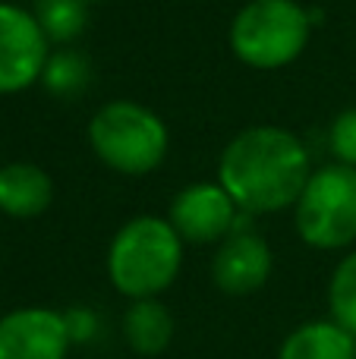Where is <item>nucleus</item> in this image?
I'll list each match as a JSON object with an SVG mask.
<instances>
[{
  "label": "nucleus",
  "mask_w": 356,
  "mask_h": 359,
  "mask_svg": "<svg viewBox=\"0 0 356 359\" xmlns=\"http://www.w3.org/2000/svg\"><path fill=\"white\" fill-rule=\"evenodd\" d=\"M50 50L35 13L0 0V95H19L38 86Z\"/></svg>",
  "instance_id": "423d86ee"
},
{
  "label": "nucleus",
  "mask_w": 356,
  "mask_h": 359,
  "mask_svg": "<svg viewBox=\"0 0 356 359\" xmlns=\"http://www.w3.org/2000/svg\"><path fill=\"white\" fill-rule=\"evenodd\" d=\"M296 233L313 249H347L356 243V168L322 164L294 205Z\"/></svg>",
  "instance_id": "39448f33"
},
{
  "label": "nucleus",
  "mask_w": 356,
  "mask_h": 359,
  "mask_svg": "<svg viewBox=\"0 0 356 359\" xmlns=\"http://www.w3.org/2000/svg\"><path fill=\"white\" fill-rule=\"evenodd\" d=\"M82 4H85V6H92V4H101V0H82Z\"/></svg>",
  "instance_id": "f3484780"
},
{
  "label": "nucleus",
  "mask_w": 356,
  "mask_h": 359,
  "mask_svg": "<svg viewBox=\"0 0 356 359\" xmlns=\"http://www.w3.org/2000/svg\"><path fill=\"white\" fill-rule=\"evenodd\" d=\"M54 202V180L32 161H10L0 168V211L19 221L38 217Z\"/></svg>",
  "instance_id": "9d476101"
},
{
  "label": "nucleus",
  "mask_w": 356,
  "mask_h": 359,
  "mask_svg": "<svg viewBox=\"0 0 356 359\" xmlns=\"http://www.w3.org/2000/svg\"><path fill=\"white\" fill-rule=\"evenodd\" d=\"M275 255L271 246L252 230H233L227 240L218 243L212 259V280L227 297H249L262 290L271 278Z\"/></svg>",
  "instance_id": "1a4fd4ad"
},
{
  "label": "nucleus",
  "mask_w": 356,
  "mask_h": 359,
  "mask_svg": "<svg viewBox=\"0 0 356 359\" xmlns=\"http://www.w3.org/2000/svg\"><path fill=\"white\" fill-rule=\"evenodd\" d=\"M69 318L44 306L13 309L0 318V359H67Z\"/></svg>",
  "instance_id": "6e6552de"
},
{
  "label": "nucleus",
  "mask_w": 356,
  "mask_h": 359,
  "mask_svg": "<svg viewBox=\"0 0 356 359\" xmlns=\"http://www.w3.org/2000/svg\"><path fill=\"white\" fill-rule=\"evenodd\" d=\"M243 211L237 208L227 189L214 180V183H189L170 198L167 221L170 227L180 233L183 243H196V246H208V243H221L237 230V221Z\"/></svg>",
  "instance_id": "0eeeda50"
},
{
  "label": "nucleus",
  "mask_w": 356,
  "mask_h": 359,
  "mask_svg": "<svg viewBox=\"0 0 356 359\" xmlns=\"http://www.w3.org/2000/svg\"><path fill=\"white\" fill-rule=\"evenodd\" d=\"M328 309L334 322L356 337V249L338 262L328 280Z\"/></svg>",
  "instance_id": "2eb2a0df"
},
{
  "label": "nucleus",
  "mask_w": 356,
  "mask_h": 359,
  "mask_svg": "<svg viewBox=\"0 0 356 359\" xmlns=\"http://www.w3.org/2000/svg\"><path fill=\"white\" fill-rule=\"evenodd\" d=\"M328 149L334 161L356 168V107H347L328 126Z\"/></svg>",
  "instance_id": "dca6fc26"
},
{
  "label": "nucleus",
  "mask_w": 356,
  "mask_h": 359,
  "mask_svg": "<svg viewBox=\"0 0 356 359\" xmlns=\"http://www.w3.org/2000/svg\"><path fill=\"white\" fill-rule=\"evenodd\" d=\"M183 265V240L167 217L139 215L114 233L107 249V278L130 299L161 297Z\"/></svg>",
  "instance_id": "f03ea898"
},
{
  "label": "nucleus",
  "mask_w": 356,
  "mask_h": 359,
  "mask_svg": "<svg viewBox=\"0 0 356 359\" xmlns=\"http://www.w3.org/2000/svg\"><path fill=\"white\" fill-rule=\"evenodd\" d=\"M88 149L114 174L145 177L164 164L170 133L151 107L132 98H114L88 120Z\"/></svg>",
  "instance_id": "7ed1b4c3"
},
{
  "label": "nucleus",
  "mask_w": 356,
  "mask_h": 359,
  "mask_svg": "<svg viewBox=\"0 0 356 359\" xmlns=\"http://www.w3.org/2000/svg\"><path fill=\"white\" fill-rule=\"evenodd\" d=\"M309 177L313 161L306 145L284 126H249L237 133L218 158V183L246 215L294 208Z\"/></svg>",
  "instance_id": "f257e3e1"
},
{
  "label": "nucleus",
  "mask_w": 356,
  "mask_h": 359,
  "mask_svg": "<svg viewBox=\"0 0 356 359\" xmlns=\"http://www.w3.org/2000/svg\"><path fill=\"white\" fill-rule=\"evenodd\" d=\"M309 35L313 19L300 0H249L233 16L227 44L243 67L268 73L290 67L306 50Z\"/></svg>",
  "instance_id": "20e7f679"
},
{
  "label": "nucleus",
  "mask_w": 356,
  "mask_h": 359,
  "mask_svg": "<svg viewBox=\"0 0 356 359\" xmlns=\"http://www.w3.org/2000/svg\"><path fill=\"white\" fill-rule=\"evenodd\" d=\"M278 359H356V337L338 322H306L284 337Z\"/></svg>",
  "instance_id": "9b49d317"
},
{
  "label": "nucleus",
  "mask_w": 356,
  "mask_h": 359,
  "mask_svg": "<svg viewBox=\"0 0 356 359\" xmlns=\"http://www.w3.org/2000/svg\"><path fill=\"white\" fill-rule=\"evenodd\" d=\"M177 322L170 309L158 297L151 299H132V306L123 316V334L136 353L142 356H158L170 347L174 341Z\"/></svg>",
  "instance_id": "f8f14e48"
},
{
  "label": "nucleus",
  "mask_w": 356,
  "mask_h": 359,
  "mask_svg": "<svg viewBox=\"0 0 356 359\" xmlns=\"http://www.w3.org/2000/svg\"><path fill=\"white\" fill-rule=\"evenodd\" d=\"M29 10L35 13L50 48H69L88 29V6L82 0H32Z\"/></svg>",
  "instance_id": "4468645a"
},
{
  "label": "nucleus",
  "mask_w": 356,
  "mask_h": 359,
  "mask_svg": "<svg viewBox=\"0 0 356 359\" xmlns=\"http://www.w3.org/2000/svg\"><path fill=\"white\" fill-rule=\"evenodd\" d=\"M38 86L57 101L82 98L92 86V63L79 48H54L44 63V73Z\"/></svg>",
  "instance_id": "ddd939ff"
}]
</instances>
